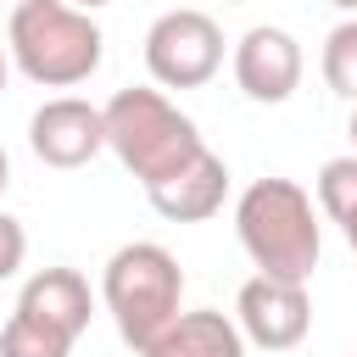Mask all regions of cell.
Segmentation results:
<instances>
[{
  "label": "cell",
  "mask_w": 357,
  "mask_h": 357,
  "mask_svg": "<svg viewBox=\"0 0 357 357\" xmlns=\"http://www.w3.org/2000/svg\"><path fill=\"white\" fill-rule=\"evenodd\" d=\"M234 234H240L245 257L257 262V273H268V279L307 284L318 257H324L318 206H312V195L296 178H257V184H245V195L234 206Z\"/></svg>",
  "instance_id": "1"
},
{
  "label": "cell",
  "mask_w": 357,
  "mask_h": 357,
  "mask_svg": "<svg viewBox=\"0 0 357 357\" xmlns=\"http://www.w3.org/2000/svg\"><path fill=\"white\" fill-rule=\"evenodd\" d=\"M100 22L67 0H17L6 22V50L22 67L28 84L45 89H73L100 67Z\"/></svg>",
  "instance_id": "2"
},
{
  "label": "cell",
  "mask_w": 357,
  "mask_h": 357,
  "mask_svg": "<svg viewBox=\"0 0 357 357\" xmlns=\"http://www.w3.org/2000/svg\"><path fill=\"white\" fill-rule=\"evenodd\" d=\"M100 301L123 335L128 351H145L184 307V273H178V257L156 240H128L106 257V273H100Z\"/></svg>",
  "instance_id": "3"
},
{
  "label": "cell",
  "mask_w": 357,
  "mask_h": 357,
  "mask_svg": "<svg viewBox=\"0 0 357 357\" xmlns=\"http://www.w3.org/2000/svg\"><path fill=\"white\" fill-rule=\"evenodd\" d=\"M106 151L151 190L167 173H178L184 162H195L206 145L195 134V123L162 95V89H117L106 106Z\"/></svg>",
  "instance_id": "4"
},
{
  "label": "cell",
  "mask_w": 357,
  "mask_h": 357,
  "mask_svg": "<svg viewBox=\"0 0 357 357\" xmlns=\"http://www.w3.org/2000/svg\"><path fill=\"white\" fill-rule=\"evenodd\" d=\"M218 67H223V28L206 11L178 6L145 28V73L162 89H201L212 84Z\"/></svg>",
  "instance_id": "5"
},
{
  "label": "cell",
  "mask_w": 357,
  "mask_h": 357,
  "mask_svg": "<svg viewBox=\"0 0 357 357\" xmlns=\"http://www.w3.org/2000/svg\"><path fill=\"white\" fill-rule=\"evenodd\" d=\"M234 324H240V335H245L251 346H262V351H290V346H301L307 329H312V296H307V284L257 273V279L240 284Z\"/></svg>",
  "instance_id": "6"
},
{
  "label": "cell",
  "mask_w": 357,
  "mask_h": 357,
  "mask_svg": "<svg viewBox=\"0 0 357 357\" xmlns=\"http://www.w3.org/2000/svg\"><path fill=\"white\" fill-rule=\"evenodd\" d=\"M301 67H307V56H301L296 33H284V28H273V22L245 28L240 45H234V84H240V95L257 100V106L290 100V95L301 89Z\"/></svg>",
  "instance_id": "7"
},
{
  "label": "cell",
  "mask_w": 357,
  "mask_h": 357,
  "mask_svg": "<svg viewBox=\"0 0 357 357\" xmlns=\"http://www.w3.org/2000/svg\"><path fill=\"white\" fill-rule=\"evenodd\" d=\"M28 145L45 167H84L106 151V117L78 95H56L28 117Z\"/></svg>",
  "instance_id": "8"
},
{
  "label": "cell",
  "mask_w": 357,
  "mask_h": 357,
  "mask_svg": "<svg viewBox=\"0 0 357 357\" xmlns=\"http://www.w3.org/2000/svg\"><path fill=\"white\" fill-rule=\"evenodd\" d=\"M17 312L33 318V324H45V329H56V335H67V340H78V335L89 329L95 296H89V279H84L78 268H39V273L22 284Z\"/></svg>",
  "instance_id": "9"
},
{
  "label": "cell",
  "mask_w": 357,
  "mask_h": 357,
  "mask_svg": "<svg viewBox=\"0 0 357 357\" xmlns=\"http://www.w3.org/2000/svg\"><path fill=\"white\" fill-rule=\"evenodd\" d=\"M145 195H151V206L167 223H206L223 206V195H229V167H223V156L201 151L195 162H184L178 173H167L162 184H151Z\"/></svg>",
  "instance_id": "10"
},
{
  "label": "cell",
  "mask_w": 357,
  "mask_h": 357,
  "mask_svg": "<svg viewBox=\"0 0 357 357\" xmlns=\"http://www.w3.org/2000/svg\"><path fill=\"white\" fill-rule=\"evenodd\" d=\"M139 357H245V335L229 312H178Z\"/></svg>",
  "instance_id": "11"
},
{
  "label": "cell",
  "mask_w": 357,
  "mask_h": 357,
  "mask_svg": "<svg viewBox=\"0 0 357 357\" xmlns=\"http://www.w3.org/2000/svg\"><path fill=\"white\" fill-rule=\"evenodd\" d=\"M0 357H73V340L22 318V312H11L6 329H0Z\"/></svg>",
  "instance_id": "12"
},
{
  "label": "cell",
  "mask_w": 357,
  "mask_h": 357,
  "mask_svg": "<svg viewBox=\"0 0 357 357\" xmlns=\"http://www.w3.org/2000/svg\"><path fill=\"white\" fill-rule=\"evenodd\" d=\"M318 206L335 223H351L357 218V156H329L318 167Z\"/></svg>",
  "instance_id": "13"
},
{
  "label": "cell",
  "mask_w": 357,
  "mask_h": 357,
  "mask_svg": "<svg viewBox=\"0 0 357 357\" xmlns=\"http://www.w3.org/2000/svg\"><path fill=\"white\" fill-rule=\"evenodd\" d=\"M324 84L335 95H357V17H346L340 28H329L324 39Z\"/></svg>",
  "instance_id": "14"
},
{
  "label": "cell",
  "mask_w": 357,
  "mask_h": 357,
  "mask_svg": "<svg viewBox=\"0 0 357 357\" xmlns=\"http://www.w3.org/2000/svg\"><path fill=\"white\" fill-rule=\"evenodd\" d=\"M22 257H28V229L11 212H0V279H11L22 268Z\"/></svg>",
  "instance_id": "15"
},
{
  "label": "cell",
  "mask_w": 357,
  "mask_h": 357,
  "mask_svg": "<svg viewBox=\"0 0 357 357\" xmlns=\"http://www.w3.org/2000/svg\"><path fill=\"white\" fill-rule=\"evenodd\" d=\"M6 78H11V50H6V39H0V95H6Z\"/></svg>",
  "instance_id": "16"
},
{
  "label": "cell",
  "mask_w": 357,
  "mask_h": 357,
  "mask_svg": "<svg viewBox=\"0 0 357 357\" xmlns=\"http://www.w3.org/2000/svg\"><path fill=\"white\" fill-rule=\"evenodd\" d=\"M6 184H11V156H6V145H0V195H6Z\"/></svg>",
  "instance_id": "17"
},
{
  "label": "cell",
  "mask_w": 357,
  "mask_h": 357,
  "mask_svg": "<svg viewBox=\"0 0 357 357\" xmlns=\"http://www.w3.org/2000/svg\"><path fill=\"white\" fill-rule=\"evenodd\" d=\"M67 6H78V11H100V6H112V0H67Z\"/></svg>",
  "instance_id": "18"
},
{
  "label": "cell",
  "mask_w": 357,
  "mask_h": 357,
  "mask_svg": "<svg viewBox=\"0 0 357 357\" xmlns=\"http://www.w3.org/2000/svg\"><path fill=\"white\" fill-rule=\"evenodd\" d=\"M340 234H346V240H351V251H357V218H351V223H340Z\"/></svg>",
  "instance_id": "19"
},
{
  "label": "cell",
  "mask_w": 357,
  "mask_h": 357,
  "mask_svg": "<svg viewBox=\"0 0 357 357\" xmlns=\"http://www.w3.org/2000/svg\"><path fill=\"white\" fill-rule=\"evenodd\" d=\"M329 6H335V11H351V17H357V0H329Z\"/></svg>",
  "instance_id": "20"
},
{
  "label": "cell",
  "mask_w": 357,
  "mask_h": 357,
  "mask_svg": "<svg viewBox=\"0 0 357 357\" xmlns=\"http://www.w3.org/2000/svg\"><path fill=\"white\" fill-rule=\"evenodd\" d=\"M351 139H357V95H351Z\"/></svg>",
  "instance_id": "21"
},
{
  "label": "cell",
  "mask_w": 357,
  "mask_h": 357,
  "mask_svg": "<svg viewBox=\"0 0 357 357\" xmlns=\"http://www.w3.org/2000/svg\"><path fill=\"white\" fill-rule=\"evenodd\" d=\"M229 6H240V0H229Z\"/></svg>",
  "instance_id": "22"
}]
</instances>
